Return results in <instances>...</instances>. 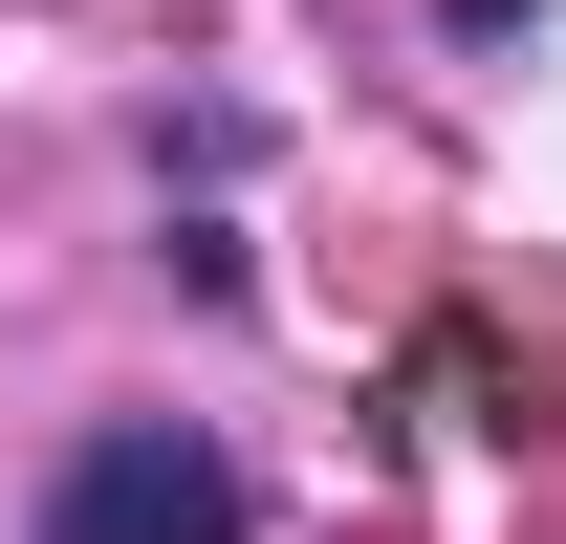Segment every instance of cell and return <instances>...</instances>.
Wrapping results in <instances>:
<instances>
[{
	"label": "cell",
	"mask_w": 566,
	"mask_h": 544,
	"mask_svg": "<svg viewBox=\"0 0 566 544\" xmlns=\"http://www.w3.org/2000/svg\"><path fill=\"white\" fill-rule=\"evenodd\" d=\"M262 501H240V458H218L197 414H109L66 479H44V544H240Z\"/></svg>",
	"instance_id": "cell-1"
},
{
	"label": "cell",
	"mask_w": 566,
	"mask_h": 544,
	"mask_svg": "<svg viewBox=\"0 0 566 544\" xmlns=\"http://www.w3.org/2000/svg\"><path fill=\"white\" fill-rule=\"evenodd\" d=\"M436 22H458V44H501V22H545V0H436Z\"/></svg>",
	"instance_id": "cell-2"
}]
</instances>
